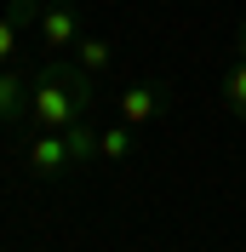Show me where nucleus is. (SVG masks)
Returning a JSON list of instances; mask_svg holds the SVG:
<instances>
[{
  "instance_id": "obj_1",
  "label": "nucleus",
  "mask_w": 246,
  "mask_h": 252,
  "mask_svg": "<svg viewBox=\"0 0 246 252\" xmlns=\"http://www.w3.org/2000/svg\"><path fill=\"white\" fill-rule=\"evenodd\" d=\"M92 109V75L80 63H40L34 69V97H29V126H46V132H69V126L86 121Z\"/></svg>"
},
{
  "instance_id": "obj_2",
  "label": "nucleus",
  "mask_w": 246,
  "mask_h": 252,
  "mask_svg": "<svg viewBox=\"0 0 246 252\" xmlns=\"http://www.w3.org/2000/svg\"><path fill=\"white\" fill-rule=\"evenodd\" d=\"M166 103H172V92L160 86V80H132V86L115 97V109H121L126 126H149V121H160V115H166Z\"/></svg>"
},
{
  "instance_id": "obj_3",
  "label": "nucleus",
  "mask_w": 246,
  "mask_h": 252,
  "mask_svg": "<svg viewBox=\"0 0 246 252\" xmlns=\"http://www.w3.org/2000/svg\"><path fill=\"white\" fill-rule=\"evenodd\" d=\"M23 160H29V172H34V178H58L63 166H75V155H69L63 132H46V126H34V132H29Z\"/></svg>"
},
{
  "instance_id": "obj_4",
  "label": "nucleus",
  "mask_w": 246,
  "mask_h": 252,
  "mask_svg": "<svg viewBox=\"0 0 246 252\" xmlns=\"http://www.w3.org/2000/svg\"><path fill=\"white\" fill-rule=\"evenodd\" d=\"M34 29H40V46L46 52H75V40L86 34L75 6H40V23Z\"/></svg>"
},
{
  "instance_id": "obj_5",
  "label": "nucleus",
  "mask_w": 246,
  "mask_h": 252,
  "mask_svg": "<svg viewBox=\"0 0 246 252\" xmlns=\"http://www.w3.org/2000/svg\"><path fill=\"white\" fill-rule=\"evenodd\" d=\"M29 97H34V75L29 69H0V121L6 126L29 121Z\"/></svg>"
},
{
  "instance_id": "obj_6",
  "label": "nucleus",
  "mask_w": 246,
  "mask_h": 252,
  "mask_svg": "<svg viewBox=\"0 0 246 252\" xmlns=\"http://www.w3.org/2000/svg\"><path fill=\"white\" fill-rule=\"evenodd\" d=\"M75 63L86 69V75H103L109 63H115V46H109L103 34H80L75 40Z\"/></svg>"
},
{
  "instance_id": "obj_7",
  "label": "nucleus",
  "mask_w": 246,
  "mask_h": 252,
  "mask_svg": "<svg viewBox=\"0 0 246 252\" xmlns=\"http://www.w3.org/2000/svg\"><path fill=\"white\" fill-rule=\"evenodd\" d=\"M126 155H132V126L126 121L103 126V132H97V160H126Z\"/></svg>"
},
{
  "instance_id": "obj_8",
  "label": "nucleus",
  "mask_w": 246,
  "mask_h": 252,
  "mask_svg": "<svg viewBox=\"0 0 246 252\" xmlns=\"http://www.w3.org/2000/svg\"><path fill=\"white\" fill-rule=\"evenodd\" d=\"M223 109H229V115H241V121H246V58L235 63L229 75H223Z\"/></svg>"
},
{
  "instance_id": "obj_9",
  "label": "nucleus",
  "mask_w": 246,
  "mask_h": 252,
  "mask_svg": "<svg viewBox=\"0 0 246 252\" xmlns=\"http://www.w3.org/2000/svg\"><path fill=\"white\" fill-rule=\"evenodd\" d=\"M63 143H69V155H75V166L97 160V132H92L86 121H80V126H69V132H63Z\"/></svg>"
},
{
  "instance_id": "obj_10",
  "label": "nucleus",
  "mask_w": 246,
  "mask_h": 252,
  "mask_svg": "<svg viewBox=\"0 0 246 252\" xmlns=\"http://www.w3.org/2000/svg\"><path fill=\"white\" fill-rule=\"evenodd\" d=\"M17 34H23V29H17L12 17L0 12V69H6V63H12V58H17Z\"/></svg>"
},
{
  "instance_id": "obj_11",
  "label": "nucleus",
  "mask_w": 246,
  "mask_h": 252,
  "mask_svg": "<svg viewBox=\"0 0 246 252\" xmlns=\"http://www.w3.org/2000/svg\"><path fill=\"white\" fill-rule=\"evenodd\" d=\"M235 52H241V58H246V23H241V29H235Z\"/></svg>"
}]
</instances>
